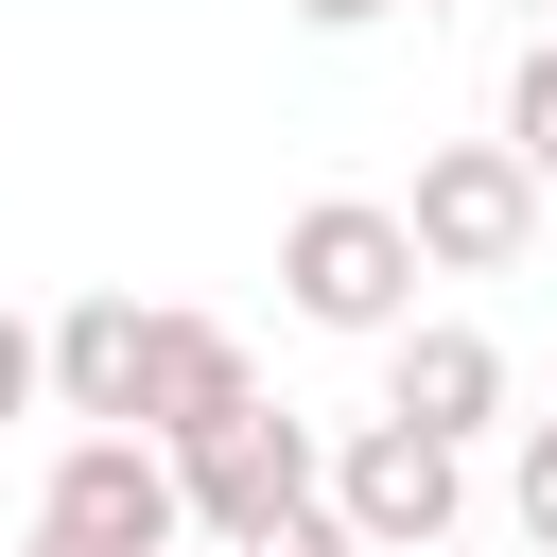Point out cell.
I'll return each instance as SVG.
<instances>
[{
    "label": "cell",
    "mask_w": 557,
    "mask_h": 557,
    "mask_svg": "<svg viewBox=\"0 0 557 557\" xmlns=\"http://www.w3.org/2000/svg\"><path fill=\"white\" fill-rule=\"evenodd\" d=\"M383 418H400V435H435V453H470V435L505 418V348H487V331H453V313L383 331Z\"/></svg>",
    "instance_id": "7"
},
{
    "label": "cell",
    "mask_w": 557,
    "mask_h": 557,
    "mask_svg": "<svg viewBox=\"0 0 557 557\" xmlns=\"http://www.w3.org/2000/svg\"><path fill=\"white\" fill-rule=\"evenodd\" d=\"M35 540H70V557H174V540H191L174 453H139V435H70L52 487H35Z\"/></svg>",
    "instance_id": "4"
},
{
    "label": "cell",
    "mask_w": 557,
    "mask_h": 557,
    "mask_svg": "<svg viewBox=\"0 0 557 557\" xmlns=\"http://www.w3.org/2000/svg\"><path fill=\"white\" fill-rule=\"evenodd\" d=\"M505 157H522V174L557 191V35H540V52L505 70Z\"/></svg>",
    "instance_id": "9"
},
{
    "label": "cell",
    "mask_w": 557,
    "mask_h": 557,
    "mask_svg": "<svg viewBox=\"0 0 557 557\" xmlns=\"http://www.w3.org/2000/svg\"><path fill=\"white\" fill-rule=\"evenodd\" d=\"M35 383H52V331H35V313H0V418H35Z\"/></svg>",
    "instance_id": "11"
},
{
    "label": "cell",
    "mask_w": 557,
    "mask_h": 557,
    "mask_svg": "<svg viewBox=\"0 0 557 557\" xmlns=\"http://www.w3.org/2000/svg\"><path fill=\"white\" fill-rule=\"evenodd\" d=\"M296 17H313V35H366V17H400V0H296Z\"/></svg>",
    "instance_id": "13"
},
{
    "label": "cell",
    "mask_w": 557,
    "mask_h": 557,
    "mask_svg": "<svg viewBox=\"0 0 557 557\" xmlns=\"http://www.w3.org/2000/svg\"><path fill=\"white\" fill-rule=\"evenodd\" d=\"M261 557H366V540H348V522H331V487H313V505H296V522L261 540Z\"/></svg>",
    "instance_id": "12"
},
{
    "label": "cell",
    "mask_w": 557,
    "mask_h": 557,
    "mask_svg": "<svg viewBox=\"0 0 557 557\" xmlns=\"http://www.w3.org/2000/svg\"><path fill=\"white\" fill-rule=\"evenodd\" d=\"M226 418H261V366L226 313H157V366H139V453H209Z\"/></svg>",
    "instance_id": "6"
},
{
    "label": "cell",
    "mask_w": 557,
    "mask_h": 557,
    "mask_svg": "<svg viewBox=\"0 0 557 557\" xmlns=\"http://www.w3.org/2000/svg\"><path fill=\"white\" fill-rule=\"evenodd\" d=\"M278 296H296L313 331H418V244H400V209H383V191H313V209L278 226Z\"/></svg>",
    "instance_id": "1"
},
{
    "label": "cell",
    "mask_w": 557,
    "mask_h": 557,
    "mask_svg": "<svg viewBox=\"0 0 557 557\" xmlns=\"http://www.w3.org/2000/svg\"><path fill=\"white\" fill-rule=\"evenodd\" d=\"M453 505H470V453H435V435H400V418H366V435L331 453V522H348L366 557H453Z\"/></svg>",
    "instance_id": "5"
},
{
    "label": "cell",
    "mask_w": 557,
    "mask_h": 557,
    "mask_svg": "<svg viewBox=\"0 0 557 557\" xmlns=\"http://www.w3.org/2000/svg\"><path fill=\"white\" fill-rule=\"evenodd\" d=\"M313 487H331V453H313V418H278V400H261V418H226L209 453H174V505H191V540H209V557H261Z\"/></svg>",
    "instance_id": "3"
},
{
    "label": "cell",
    "mask_w": 557,
    "mask_h": 557,
    "mask_svg": "<svg viewBox=\"0 0 557 557\" xmlns=\"http://www.w3.org/2000/svg\"><path fill=\"white\" fill-rule=\"evenodd\" d=\"M139 366H157V313H139V296H70V313H52V400H70L87 435H139Z\"/></svg>",
    "instance_id": "8"
},
{
    "label": "cell",
    "mask_w": 557,
    "mask_h": 557,
    "mask_svg": "<svg viewBox=\"0 0 557 557\" xmlns=\"http://www.w3.org/2000/svg\"><path fill=\"white\" fill-rule=\"evenodd\" d=\"M400 244H418V278H505L540 244V174L505 139H435L418 191H400Z\"/></svg>",
    "instance_id": "2"
},
{
    "label": "cell",
    "mask_w": 557,
    "mask_h": 557,
    "mask_svg": "<svg viewBox=\"0 0 557 557\" xmlns=\"http://www.w3.org/2000/svg\"><path fill=\"white\" fill-rule=\"evenodd\" d=\"M505 522H522V540H540V557H557V418H540V435H522V470H505Z\"/></svg>",
    "instance_id": "10"
}]
</instances>
